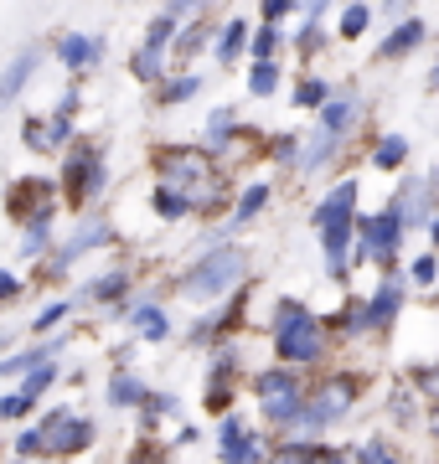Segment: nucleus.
I'll return each mask as SVG.
<instances>
[{
	"label": "nucleus",
	"instance_id": "39",
	"mask_svg": "<svg viewBox=\"0 0 439 464\" xmlns=\"http://www.w3.org/2000/svg\"><path fill=\"white\" fill-rule=\"evenodd\" d=\"M238 392H243V387H222V382H202V408H207L212 418L233 413V408H238Z\"/></svg>",
	"mask_w": 439,
	"mask_h": 464
},
{
	"label": "nucleus",
	"instance_id": "51",
	"mask_svg": "<svg viewBox=\"0 0 439 464\" xmlns=\"http://www.w3.org/2000/svg\"><path fill=\"white\" fill-rule=\"evenodd\" d=\"M300 11V0H259V21L264 26H285V16Z\"/></svg>",
	"mask_w": 439,
	"mask_h": 464
},
{
	"label": "nucleus",
	"instance_id": "49",
	"mask_svg": "<svg viewBox=\"0 0 439 464\" xmlns=\"http://www.w3.org/2000/svg\"><path fill=\"white\" fill-rule=\"evenodd\" d=\"M269 160L274 166H295V160H300V134H274L269 140Z\"/></svg>",
	"mask_w": 439,
	"mask_h": 464
},
{
	"label": "nucleus",
	"instance_id": "35",
	"mask_svg": "<svg viewBox=\"0 0 439 464\" xmlns=\"http://www.w3.org/2000/svg\"><path fill=\"white\" fill-rule=\"evenodd\" d=\"M52 243H57V227H21L16 237V258L21 264H36V258H47Z\"/></svg>",
	"mask_w": 439,
	"mask_h": 464
},
{
	"label": "nucleus",
	"instance_id": "50",
	"mask_svg": "<svg viewBox=\"0 0 439 464\" xmlns=\"http://www.w3.org/2000/svg\"><path fill=\"white\" fill-rule=\"evenodd\" d=\"M321 36H326V21H300V32L289 36V47H295V52H305V57H310V52L321 47Z\"/></svg>",
	"mask_w": 439,
	"mask_h": 464
},
{
	"label": "nucleus",
	"instance_id": "57",
	"mask_svg": "<svg viewBox=\"0 0 439 464\" xmlns=\"http://www.w3.org/2000/svg\"><path fill=\"white\" fill-rule=\"evenodd\" d=\"M11 346H21V335H16V325H5V320H0V356H5Z\"/></svg>",
	"mask_w": 439,
	"mask_h": 464
},
{
	"label": "nucleus",
	"instance_id": "13",
	"mask_svg": "<svg viewBox=\"0 0 439 464\" xmlns=\"http://www.w3.org/2000/svg\"><path fill=\"white\" fill-rule=\"evenodd\" d=\"M103 248H114V222H109V217H99V212H83L78 222H73L68 237H57V243H52L47 258H52V264H63L73 274V264H78V258L103 253Z\"/></svg>",
	"mask_w": 439,
	"mask_h": 464
},
{
	"label": "nucleus",
	"instance_id": "34",
	"mask_svg": "<svg viewBox=\"0 0 439 464\" xmlns=\"http://www.w3.org/2000/svg\"><path fill=\"white\" fill-rule=\"evenodd\" d=\"M346 454H352V464H404V454H398V449H393L383 433H372V439H356Z\"/></svg>",
	"mask_w": 439,
	"mask_h": 464
},
{
	"label": "nucleus",
	"instance_id": "58",
	"mask_svg": "<svg viewBox=\"0 0 439 464\" xmlns=\"http://www.w3.org/2000/svg\"><path fill=\"white\" fill-rule=\"evenodd\" d=\"M424 232H429V243H434V248H439V212H434V222H429V227H424Z\"/></svg>",
	"mask_w": 439,
	"mask_h": 464
},
{
	"label": "nucleus",
	"instance_id": "37",
	"mask_svg": "<svg viewBox=\"0 0 439 464\" xmlns=\"http://www.w3.org/2000/svg\"><path fill=\"white\" fill-rule=\"evenodd\" d=\"M408 160V140L404 134H383L377 145H372V170H398Z\"/></svg>",
	"mask_w": 439,
	"mask_h": 464
},
{
	"label": "nucleus",
	"instance_id": "36",
	"mask_svg": "<svg viewBox=\"0 0 439 464\" xmlns=\"http://www.w3.org/2000/svg\"><path fill=\"white\" fill-rule=\"evenodd\" d=\"M279 83H285L279 63H249V99H274Z\"/></svg>",
	"mask_w": 439,
	"mask_h": 464
},
{
	"label": "nucleus",
	"instance_id": "16",
	"mask_svg": "<svg viewBox=\"0 0 439 464\" xmlns=\"http://www.w3.org/2000/svg\"><path fill=\"white\" fill-rule=\"evenodd\" d=\"M135 295V268H124V264H114V268H103V274H93V279L78 289V310H114V304H124V299Z\"/></svg>",
	"mask_w": 439,
	"mask_h": 464
},
{
	"label": "nucleus",
	"instance_id": "56",
	"mask_svg": "<svg viewBox=\"0 0 439 464\" xmlns=\"http://www.w3.org/2000/svg\"><path fill=\"white\" fill-rule=\"evenodd\" d=\"M331 0H300V21H326Z\"/></svg>",
	"mask_w": 439,
	"mask_h": 464
},
{
	"label": "nucleus",
	"instance_id": "61",
	"mask_svg": "<svg viewBox=\"0 0 439 464\" xmlns=\"http://www.w3.org/2000/svg\"><path fill=\"white\" fill-rule=\"evenodd\" d=\"M429 88H439V63H434V72H429Z\"/></svg>",
	"mask_w": 439,
	"mask_h": 464
},
{
	"label": "nucleus",
	"instance_id": "54",
	"mask_svg": "<svg viewBox=\"0 0 439 464\" xmlns=\"http://www.w3.org/2000/svg\"><path fill=\"white\" fill-rule=\"evenodd\" d=\"M52 109H57V114H68V119H78V109H83V93H78V88H68V93L52 103Z\"/></svg>",
	"mask_w": 439,
	"mask_h": 464
},
{
	"label": "nucleus",
	"instance_id": "11",
	"mask_svg": "<svg viewBox=\"0 0 439 464\" xmlns=\"http://www.w3.org/2000/svg\"><path fill=\"white\" fill-rule=\"evenodd\" d=\"M212 444H218V464H269V444L274 433H264L259 423L238 413H222L218 418V433H212Z\"/></svg>",
	"mask_w": 439,
	"mask_h": 464
},
{
	"label": "nucleus",
	"instance_id": "21",
	"mask_svg": "<svg viewBox=\"0 0 439 464\" xmlns=\"http://www.w3.org/2000/svg\"><path fill=\"white\" fill-rule=\"evenodd\" d=\"M145 392H151V382L140 377L135 366H114V372L103 377V402H109L114 413H135L140 402H145Z\"/></svg>",
	"mask_w": 439,
	"mask_h": 464
},
{
	"label": "nucleus",
	"instance_id": "45",
	"mask_svg": "<svg viewBox=\"0 0 439 464\" xmlns=\"http://www.w3.org/2000/svg\"><path fill=\"white\" fill-rule=\"evenodd\" d=\"M326 99H331V83H326V78H316V72L295 83V103H300V109H321Z\"/></svg>",
	"mask_w": 439,
	"mask_h": 464
},
{
	"label": "nucleus",
	"instance_id": "46",
	"mask_svg": "<svg viewBox=\"0 0 439 464\" xmlns=\"http://www.w3.org/2000/svg\"><path fill=\"white\" fill-rule=\"evenodd\" d=\"M21 295H26V279H21L16 268H5V264H0V315H5V310H16Z\"/></svg>",
	"mask_w": 439,
	"mask_h": 464
},
{
	"label": "nucleus",
	"instance_id": "27",
	"mask_svg": "<svg viewBox=\"0 0 439 464\" xmlns=\"http://www.w3.org/2000/svg\"><path fill=\"white\" fill-rule=\"evenodd\" d=\"M269 181H249L243 191H238V201H233V217H228V237H233L238 227H249V222H259V212L269 207Z\"/></svg>",
	"mask_w": 439,
	"mask_h": 464
},
{
	"label": "nucleus",
	"instance_id": "38",
	"mask_svg": "<svg viewBox=\"0 0 439 464\" xmlns=\"http://www.w3.org/2000/svg\"><path fill=\"white\" fill-rule=\"evenodd\" d=\"M388 413L398 429H414V418H419V392L414 387H393L388 392Z\"/></svg>",
	"mask_w": 439,
	"mask_h": 464
},
{
	"label": "nucleus",
	"instance_id": "24",
	"mask_svg": "<svg viewBox=\"0 0 439 464\" xmlns=\"http://www.w3.org/2000/svg\"><path fill=\"white\" fill-rule=\"evenodd\" d=\"M57 63L68 67V72H88V67L103 57V36H88V32H63L57 36Z\"/></svg>",
	"mask_w": 439,
	"mask_h": 464
},
{
	"label": "nucleus",
	"instance_id": "41",
	"mask_svg": "<svg viewBox=\"0 0 439 464\" xmlns=\"http://www.w3.org/2000/svg\"><path fill=\"white\" fill-rule=\"evenodd\" d=\"M316 444H305V439H274L269 444V464H310Z\"/></svg>",
	"mask_w": 439,
	"mask_h": 464
},
{
	"label": "nucleus",
	"instance_id": "1",
	"mask_svg": "<svg viewBox=\"0 0 439 464\" xmlns=\"http://www.w3.org/2000/svg\"><path fill=\"white\" fill-rule=\"evenodd\" d=\"M5 449H11V459H47V464H73L93 454L99 449V423L68 402H57V408H36V418L16 423V429L5 433Z\"/></svg>",
	"mask_w": 439,
	"mask_h": 464
},
{
	"label": "nucleus",
	"instance_id": "17",
	"mask_svg": "<svg viewBox=\"0 0 439 464\" xmlns=\"http://www.w3.org/2000/svg\"><path fill=\"white\" fill-rule=\"evenodd\" d=\"M124 325L140 335V346H166L171 335H176V325H171L166 299L161 295H130V315H124Z\"/></svg>",
	"mask_w": 439,
	"mask_h": 464
},
{
	"label": "nucleus",
	"instance_id": "47",
	"mask_svg": "<svg viewBox=\"0 0 439 464\" xmlns=\"http://www.w3.org/2000/svg\"><path fill=\"white\" fill-rule=\"evenodd\" d=\"M176 26H181V21L166 16V11H161V16H151V26H145V42H140V47H161V52H166L171 36H176Z\"/></svg>",
	"mask_w": 439,
	"mask_h": 464
},
{
	"label": "nucleus",
	"instance_id": "31",
	"mask_svg": "<svg viewBox=\"0 0 439 464\" xmlns=\"http://www.w3.org/2000/svg\"><path fill=\"white\" fill-rule=\"evenodd\" d=\"M130 78L145 88H155L161 78H166V52L161 47H135L130 52Z\"/></svg>",
	"mask_w": 439,
	"mask_h": 464
},
{
	"label": "nucleus",
	"instance_id": "53",
	"mask_svg": "<svg viewBox=\"0 0 439 464\" xmlns=\"http://www.w3.org/2000/svg\"><path fill=\"white\" fill-rule=\"evenodd\" d=\"M408 5H414V0H383V5H377V11H372V16H388V21H404V16H414V11H408Z\"/></svg>",
	"mask_w": 439,
	"mask_h": 464
},
{
	"label": "nucleus",
	"instance_id": "52",
	"mask_svg": "<svg viewBox=\"0 0 439 464\" xmlns=\"http://www.w3.org/2000/svg\"><path fill=\"white\" fill-rule=\"evenodd\" d=\"M310 464H352V454H346V449H337V444H316Z\"/></svg>",
	"mask_w": 439,
	"mask_h": 464
},
{
	"label": "nucleus",
	"instance_id": "20",
	"mask_svg": "<svg viewBox=\"0 0 439 464\" xmlns=\"http://www.w3.org/2000/svg\"><path fill=\"white\" fill-rule=\"evenodd\" d=\"M316 114H321V130L326 134L346 140V134L356 130V119H362V93H356V88H331V99H326Z\"/></svg>",
	"mask_w": 439,
	"mask_h": 464
},
{
	"label": "nucleus",
	"instance_id": "28",
	"mask_svg": "<svg viewBox=\"0 0 439 464\" xmlns=\"http://www.w3.org/2000/svg\"><path fill=\"white\" fill-rule=\"evenodd\" d=\"M73 315H78V299H73V295H52L47 304L26 320V331H32V335H52V331H63Z\"/></svg>",
	"mask_w": 439,
	"mask_h": 464
},
{
	"label": "nucleus",
	"instance_id": "30",
	"mask_svg": "<svg viewBox=\"0 0 439 464\" xmlns=\"http://www.w3.org/2000/svg\"><path fill=\"white\" fill-rule=\"evenodd\" d=\"M197 93H202V78H197V72H166V78L155 83V103H161V109H176V103L197 99Z\"/></svg>",
	"mask_w": 439,
	"mask_h": 464
},
{
	"label": "nucleus",
	"instance_id": "55",
	"mask_svg": "<svg viewBox=\"0 0 439 464\" xmlns=\"http://www.w3.org/2000/svg\"><path fill=\"white\" fill-rule=\"evenodd\" d=\"M191 11H207V0H166V16H191Z\"/></svg>",
	"mask_w": 439,
	"mask_h": 464
},
{
	"label": "nucleus",
	"instance_id": "10",
	"mask_svg": "<svg viewBox=\"0 0 439 464\" xmlns=\"http://www.w3.org/2000/svg\"><path fill=\"white\" fill-rule=\"evenodd\" d=\"M5 212L16 227H57V181L52 176H21V181L5 186Z\"/></svg>",
	"mask_w": 439,
	"mask_h": 464
},
{
	"label": "nucleus",
	"instance_id": "48",
	"mask_svg": "<svg viewBox=\"0 0 439 464\" xmlns=\"http://www.w3.org/2000/svg\"><path fill=\"white\" fill-rule=\"evenodd\" d=\"M434 279H439V258H434V253H419V258L408 264V279H404V284H414V289H429Z\"/></svg>",
	"mask_w": 439,
	"mask_h": 464
},
{
	"label": "nucleus",
	"instance_id": "2",
	"mask_svg": "<svg viewBox=\"0 0 439 464\" xmlns=\"http://www.w3.org/2000/svg\"><path fill=\"white\" fill-rule=\"evenodd\" d=\"M151 166H155V186L176 191L191 217L222 212L228 197H233V186L222 181V166L207 155L202 145H161L151 155Z\"/></svg>",
	"mask_w": 439,
	"mask_h": 464
},
{
	"label": "nucleus",
	"instance_id": "62",
	"mask_svg": "<svg viewBox=\"0 0 439 464\" xmlns=\"http://www.w3.org/2000/svg\"><path fill=\"white\" fill-rule=\"evenodd\" d=\"M0 444H5V423H0Z\"/></svg>",
	"mask_w": 439,
	"mask_h": 464
},
{
	"label": "nucleus",
	"instance_id": "3",
	"mask_svg": "<svg viewBox=\"0 0 439 464\" xmlns=\"http://www.w3.org/2000/svg\"><path fill=\"white\" fill-rule=\"evenodd\" d=\"M362 392H367V377H362V372L331 366L326 377L305 382V398H300V408H295V418H289V429L279 433V439H305V444H326V433L341 429V423L352 418V408L362 402Z\"/></svg>",
	"mask_w": 439,
	"mask_h": 464
},
{
	"label": "nucleus",
	"instance_id": "33",
	"mask_svg": "<svg viewBox=\"0 0 439 464\" xmlns=\"http://www.w3.org/2000/svg\"><path fill=\"white\" fill-rule=\"evenodd\" d=\"M57 377H63V362H47V366H36V372H26V377H16L11 387L26 392L32 402H47V392L57 387Z\"/></svg>",
	"mask_w": 439,
	"mask_h": 464
},
{
	"label": "nucleus",
	"instance_id": "7",
	"mask_svg": "<svg viewBox=\"0 0 439 464\" xmlns=\"http://www.w3.org/2000/svg\"><path fill=\"white\" fill-rule=\"evenodd\" d=\"M57 181V201L73 207V212H88L93 201L103 197V186H109V155L93 134H78L68 150H63V170L52 176Z\"/></svg>",
	"mask_w": 439,
	"mask_h": 464
},
{
	"label": "nucleus",
	"instance_id": "44",
	"mask_svg": "<svg viewBox=\"0 0 439 464\" xmlns=\"http://www.w3.org/2000/svg\"><path fill=\"white\" fill-rule=\"evenodd\" d=\"M367 26H372V5L367 0H352V5L341 11V36L356 42V36H367Z\"/></svg>",
	"mask_w": 439,
	"mask_h": 464
},
{
	"label": "nucleus",
	"instance_id": "19",
	"mask_svg": "<svg viewBox=\"0 0 439 464\" xmlns=\"http://www.w3.org/2000/svg\"><path fill=\"white\" fill-rule=\"evenodd\" d=\"M176 418H181V398H176L171 387H151V392H145V402L135 408L140 439H161V429H166V423H176Z\"/></svg>",
	"mask_w": 439,
	"mask_h": 464
},
{
	"label": "nucleus",
	"instance_id": "5",
	"mask_svg": "<svg viewBox=\"0 0 439 464\" xmlns=\"http://www.w3.org/2000/svg\"><path fill=\"white\" fill-rule=\"evenodd\" d=\"M249 284V253L238 248V243H212V248H202L191 264L176 274V295L186 299V304H197V310H207V304H218V299L238 295Z\"/></svg>",
	"mask_w": 439,
	"mask_h": 464
},
{
	"label": "nucleus",
	"instance_id": "32",
	"mask_svg": "<svg viewBox=\"0 0 439 464\" xmlns=\"http://www.w3.org/2000/svg\"><path fill=\"white\" fill-rule=\"evenodd\" d=\"M279 47H285V26H264V21H259L254 32H249V52H243V57H249V63H274Z\"/></svg>",
	"mask_w": 439,
	"mask_h": 464
},
{
	"label": "nucleus",
	"instance_id": "60",
	"mask_svg": "<svg viewBox=\"0 0 439 464\" xmlns=\"http://www.w3.org/2000/svg\"><path fill=\"white\" fill-rule=\"evenodd\" d=\"M0 464H47V459H11V454H5Z\"/></svg>",
	"mask_w": 439,
	"mask_h": 464
},
{
	"label": "nucleus",
	"instance_id": "22",
	"mask_svg": "<svg viewBox=\"0 0 439 464\" xmlns=\"http://www.w3.org/2000/svg\"><path fill=\"white\" fill-rule=\"evenodd\" d=\"M36 67H42V47H36V42H32V47H21L16 57L5 63V72H0V114L26 93V83L36 78Z\"/></svg>",
	"mask_w": 439,
	"mask_h": 464
},
{
	"label": "nucleus",
	"instance_id": "12",
	"mask_svg": "<svg viewBox=\"0 0 439 464\" xmlns=\"http://www.w3.org/2000/svg\"><path fill=\"white\" fill-rule=\"evenodd\" d=\"M243 320H249V284L238 289V295L218 299V304H207L202 315L186 325V346L191 351H212L218 341H233L243 331Z\"/></svg>",
	"mask_w": 439,
	"mask_h": 464
},
{
	"label": "nucleus",
	"instance_id": "14",
	"mask_svg": "<svg viewBox=\"0 0 439 464\" xmlns=\"http://www.w3.org/2000/svg\"><path fill=\"white\" fill-rule=\"evenodd\" d=\"M73 346V331L63 325V331H52V335H32L26 346H11L5 356H0V382H16L26 377V372H36V366H47V362H63V351Z\"/></svg>",
	"mask_w": 439,
	"mask_h": 464
},
{
	"label": "nucleus",
	"instance_id": "6",
	"mask_svg": "<svg viewBox=\"0 0 439 464\" xmlns=\"http://www.w3.org/2000/svg\"><path fill=\"white\" fill-rule=\"evenodd\" d=\"M356 201H362V181H337L316 201L310 212V227L321 237V253H326V279L346 284L352 279V232H356Z\"/></svg>",
	"mask_w": 439,
	"mask_h": 464
},
{
	"label": "nucleus",
	"instance_id": "29",
	"mask_svg": "<svg viewBox=\"0 0 439 464\" xmlns=\"http://www.w3.org/2000/svg\"><path fill=\"white\" fill-rule=\"evenodd\" d=\"M243 52H249V21H243V16L222 21L218 32H212V57H218V63L228 67V63H238Z\"/></svg>",
	"mask_w": 439,
	"mask_h": 464
},
{
	"label": "nucleus",
	"instance_id": "4",
	"mask_svg": "<svg viewBox=\"0 0 439 464\" xmlns=\"http://www.w3.org/2000/svg\"><path fill=\"white\" fill-rule=\"evenodd\" d=\"M269 351H274V362L279 366L321 372V366L331 362L337 341H331L326 315H316L305 299L285 295V299H274V310H269Z\"/></svg>",
	"mask_w": 439,
	"mask_h": 464
},
{
	"label": "nucleus",
	"instance_id": "40",
	"mask_svg": "<svg viewBox=\"0 0 439 464\" xmlns=\"http://www.w3.org/2000/svg\"><path fill=\"white\" fill-rule=\"evenodd\" d=\"M119 464H176V449H166L161 439H140V444L130 449Z\"/></svg>",
	"mask_w": 439,
	"mask_h": 464
},
{
	"label": "nucleus",
	"instance_id": "59",
	"mask_svg": "<svg viewBox=\"0 0 439 464\" xmlns=\"http://www.w3.org/2000/svg\"><path fill=\"white\" fill-rule=\"evenodd\" d=\"M429 429H434V439H439V402L429 408Z\"/></svg>",
	"mask_w": 439,
	"mask_h": 464
},
{
	"label": "nucleus",
	"instance_id": "43",
	"mask_svg": "<svg viewBox=\"0 0 439 464\" xmlns=\"http://www.w3.org/2000/svg\"><path fill=\"white\" fill-rule=\"evenodd\" d=\"M151 212L161 217V222H186V217H191L186 212V201L176 197V191H166V186H155L151 191Z\"/></svg>",
	"mask_w": 439,
	"mask_h": 464
},
{
	"label": "nucleus",
	"instance_id": "8",
	"mask_svg": "<svg viewBox=\"0 0 439 464\" xmlns=\"http://www.w3.org/2000/svg\"><path fill=\"white\" fill-rule=\"evenodd\" d=\"M243 387H249V398H254V408H259V429L279 439V433L289 429L295 408H300V398H305V372L269 362V366H259V372H249Z\"/></svg>",
	"mask_w": 439,
	"mask_h": 464
},
{
	"label": "nucleus",
	"instance_id": "25",
	"mask_svg": "<svg viewBox=\"0 0 439 464\" xmlns=\"http://www.w3.org/2000/svg\"><path fill=\"white\" fill-rule=\"evenodd\" d=\"M341 150H346V140H337V134H326V130L300 134V160H295V170H300V176H321Z\"/></svg>",
	"mask_w": 439,
	"mask_h": 464
},
{
	"label": "nucleus",
	"instance_id": "9",
	"mask_svg": "<svg viewBox=\"0 0 439 464\" xmlns=\"http://www.w3.org/2000/svg\"><path fill=\"white\" fill-rule=\"evenodd\" d=\"M398 253H404V222H398L393 207H383V212H372V217H356L352 264H372V268H383V274H393Z\"/></svg>",
	"mask_w": 439,
	"mask_h": 464
},
{
	"label": "nucleus",
	"instance_id": "18",
	"mask_svg": "<svg viewBox=\"0 0 439 464\" xmlns=\"http://www.w3.org/2000/svg\"><path fill=\"white\" fill-rule=\"evenodd\" d=\"M362 304H367L372 335H388L393 325H398V315H404V304H408V284L398 279V274H383V279H377V289H372V295H362Z\"/></svg>",
	"mask_w": 439,
	"mask_h": 464
},
{
	"label": "nucleus",
	"instance_id": "23",
	"mask_svg": "<svg viewBox=\"0 0 439 464\" xmlns=\"http://www.w3.org/2000/svg\"><path fill=\"white\" fill-rule=\"evenodd\" d=\"M424 36H429V26H424L419 16H404V21H393V32L377 42V63H404L408 52H419L424 47Z\"/></svg>",
	"mask_w": 439,
	"mask_h": 464
},
{
	"label": "nucleus",
	"instance_id": "15",
	"mask_svg": "<svg viewBox=\"0 0 439 464\" xmlns=\"http://www.w3.org/2000/svg\"><path fill=\"white\" fill-rule=\"evenodd\" d=\"M393 212H398V222H404V232L414 227H429L439 212V170H429V176H414V181H404V191L388 201Z\"/></svg>",
	"mask_w": 439,
	"mask_h": 464
},
{
	"label": "nucleus",
	"instance_id": "26",
	"mask_svg": "<svg viewBox=\"0 0 439 464\" xmlns=\"http://www.w3.org/2000/svg\"><path fill=\"white\" fill-rule=\"evenodd\" d=\"M212 32H218V26H212L207 16H191L186 26H176V36H171L166 57H176V63H191L197 52H207V47H212Z\"/></svg>",
	"mask_w": 439,
	"mask_h": 464
},
{
	"label": "nucleus",
	"instance_id": "42",
	"mask_svg": "<svg viewBox=\"0 0 439 464\" xmlns=\"http://www.w3.org/2000/svg\"><path fill=\"white\" fill-rule=\"evenodd\" d=\"M408 387H414L419 398L439 402V362H419V366H408Z\"/></svg>",
	"mask_w": 439,
	"mask_h": 464
}]
</instances>
